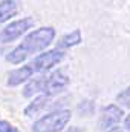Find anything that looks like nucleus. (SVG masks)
<instances>
[{"label": "nucleus", "mask_w": 130, "mask_h": 132, "mask_svg": "<svg viewBox=\"0 0 130 132\" xmlns=\"http://www.w3.org/2000/svg\"><path fill=\"white\" fill-rule=\"evenodd\" d=\"M55 34L57 32L52 26H41L32 32H29L22 40L18 46H15L11 52H8L6 62H9L11 65H20L28 57L44 51L54 42Z\"/></svg>", "instance_id": "f257e3e1"}, {"label": "nucleus", "mask_w": 130, "mask_h": 132, "mask_svg": "<svg viewBox=\"0 0 130 132\" xmlns=\"http://www.w3.org/2000/svg\"><path fill=\"white\" fill-rule=\"evenodd\" d=\"M72 112L69 109H58L43 115L32 125V132H61L69 125Z\"/></svg>", "instance_id": "f03ea898"}, {"label": "nucleus", "mask_w": 130, "mask_h": 132, "mask_svg": "<svg viewBox=\"0 0 130 132\" xmlns=\"http://www.w3.org/2000/svg\"><path fill=\"white\" fill-rule=\"evenodd\" d=\"M63 59H64V52L58 48H54V49H49V51H44V52L35 55L28 65L32 68L34 74H41V72L52 69L58 63H61Z\"/></svg>", "instance_id": "7ed1b4c3"}, {"label": "nucleus", "mask_w": 130, "mask_h": 132, "mask_svg": "<svg viewBox=\"0 0 130 132\" xmlns=\"http://www.w3.org/2000/svg\"><path fill=\"white\" fill-rule=\"evenodd\" d=\"M35 25L32 17H23L20 20H14L5 28L0 29V43H11L17 38H20L28 29H31Z\"/></svg>", "instance_id": "20e7f679"}, {"label": "nucleus", "mask_w": 130, "mask_h": 132, "mask_svg": "<svg viewBox=\"0 0 130 132\" xmlns=\"http://www.w3.org/2000/svg\"><path fill=\"white\" fill-rule=\"evenodd\" d=\"M123 115H124V111H123V108H119L118 104L104 106V108L101 109L99 120H98L99 129H101V131L112 129L113 126H116V125L123 120Z\"/></svg>", "instance_id": "39448f33"}, {"label": "nucleus", "mask_w": 130, "mask_h": 132, "mask_svg": "<svg viewBox=\"0 0 130 132\" xmlns=\"http://www.w3.org/2000/svg\"><path fill=\"white\" fill-rule=\"evenodd\" d=\"M69 85V77L66 75L63 71H55L51 75L46 77V83H44V92L46 95L52 97L57 95L60 92H63Z\"/></svg>", "instance_id": "423d86ee"}, {"label": "nucleus", "mask_w": 130, "mask_h": 132, "mask_svg": "<svg viewBox=\"0 0 130 132\" xmlns=\"http://www.w3.org/2000/svg\"><path fill=\"white\" fill-rule=\"evenodd\" d=\"M34 71L29 65L22 66V68H17V69H12L9 74H8V80H6V85L11 86V88H15V86H20L22 83H26L32 78Z\"/></svg>", "instance_id": "0eeeda50"}, {"label": "nucleus", "mask_w": 130, "mask_h": 132, "mask_svg": "<svg viewBox=\"0 0 130 132\" xmlns=\"http://www.w3.org/2000/svg\"><path fill=\"white\" fill-rule=\"evenodd\" d=\"M20 5H22L20 0H2L0 2V23H5L11 17H14L18 12Z\"/></svg>", "instance_id": "6e6552de"}, {"label": "nucleus", "mask_w": 130, "mask_h": 132, "mask_svg": "<svg viewBox=\"0 0 130 132\" xmlns=\"http://www.w3.org/2000/svg\"><path fill=\"white\" fill-rule=\"evenodd\" d=\"M44 83H46V77L31 78V80L25 85L22 95H23L25 98H32L34 95H37V94H40V92H44Z\"/></svg>", "instance_id": "1a4fd4ad"}, {"label": "nucleus", "mask_w": 130, "mask_h": 132, "mask_svg": "<svg viewBox=\"0 0 130 132\" xmlns=\"http://www.w3.org/2000/svg\"><path fill=\"white\" fill-rule=\"evenodd\" d=\"M49 100L51 97L49 95H46V94H41V95H38V97H35V98L25 108V111H23V114L26 115V117H32V115H37L40 111H43L48 104H49Z\"/></svg>", "instance_id": "9d476101"}, {"label": "nucleus", "mask_w": 130, "mask_h": 132, "mask_svg": "<svg viewBox=\"0 0 130 132\" xmlns=\"http://www.w3.org/2000/svg\"><path fill=\"white\" fill-rule=\"evenodd\" d=\"M83 42V34L81 29H73L72 32L66 34L60 38V42H57V48L58 49H69V48H73L77 45H80Z\"/></svg>", "instance_id": "9b49d317"}, {"label": "nucleus", "mask_w": 130, "mask_h": 132, "mask_svg": "<svg viewBox=\"0 0 130 132\" xmlns=\"http://www.w3.org/2000/svg\"><path fill=\"white\" fill-rule=\"evenodd\" d=\"M116 103H119L121 106L124 108H130V86H127L124 91H121L118 95H116Z\"/></svg>", "instance_id": "f8f14e48"}, {"label": "nucleus", "mask_w": 130, "mask_h": 132, "mask_svg": "<svg viewBox=\"0 0 130 132\" xmlns=\"http://www.w3.org/2000/svg\"><path fill=\"white\" fill-rule=\"evenodd\" d=\"M0 132H18L15 126H12L9 121L0 118Z\"/></svg>", "instance_id": "ddd939ff"}, {"label": "nucleus", "mask_w": 130, "mask_h": 132, "mask_svg": "<svg viewBox=\"0 0 130 132\" xmlns=\"http://www.w3.org/2000/svg\"><path fill=\"white\" fill-rule=\"evenodd\" d=\"M89 106H92L90 101H87V100H86V101H81L80 106H78V111H80L81 114H84V115H89V114H92V111H87Z\"/></svg>", "instance_id": "4468645a"}, {"label": "nucleus", "mask_w": 130, "mask_h": 132, "mask_svg": "<svg viewBox=\"0 0 130 132\" xmlns=\"http://www.w3.org/2000/svg\"><path fill=\"white\" fill-rule=\"evenodd\" d=\"M124 128H126L127 131H130V114L126 117V120H124Z\"/></svg>", "instance_id": "2eb2a0df"}, {"label": "nucleus", "mask_w": 130, "mask_h": 132, "mask_svg": "<svg viewBox=\"0 0 130 132\" xmlns=\"http://www.w3.org/2000/svg\"><path fill=\"white\" fill-rule=\"evenodd\" d=\"M64 132H81V129H80L78 126H73V128H69V129H66Z\"/></svg>", "instance_id": "dca6fc26"}, {"label": "nucleus", "mask_w": 130, "mask_h": 132, "mask_svg": "<svg viewBox=\"0 0 130 132\" xmlns=\"http://www.w3.org/2000/svg\"><path fill=\"white\" fill-rule=\"evenodd\" d=\"M107 132H124V131H123L121 128H118V126H113L112 129H109V131H107Z\"/></svg>", "instance_id": "f3484780"}]
</instances>
